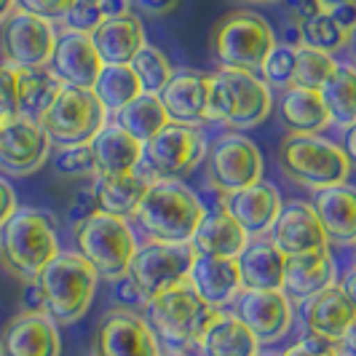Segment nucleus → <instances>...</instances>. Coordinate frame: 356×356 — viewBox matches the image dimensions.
<instances>
[{"instance_id":"f257e3e1","label":"nucleus","mask_w":356,"mask_h":356,"mask_svg":"<svg viewBox=\"0 0 356 356\" xmlns=\"http://www.w3.org/2000/svg\"><path fill=\"white\" fill-rule=\"evenodd\" d=\"M204 217L207 207L191 185L177 177H156L147 179V188L129 220L143 228L150 241L185 244L196 236Z\"/></svg>"},{"instance_id":"f03ea898","label":"nucleus","mask_w":356,"mask_h":356,"mask_svg":"<svg viewBox=\"0 0 356 356\" xmlns=\"http://www.w3.org/2000/svg\"><path fill=\"white\" fill-rule=\"evenodd\" d=\"M62 252L56 220L43 209L24 207L0 228V257L11 273L30 282Z\"/></svg>"},{"instance_id":"7ed1b4c3","label":"nucleus","mask_w":356,"mask_h":356,"mask_svg":"<svg viewBox=\"0 0 356 356\" xmlns=\"http://www.w3.org/2000/svg\"><path fill=\"white\" fill-rule=\"evenodd\" d=\"M279 166L305 191H327L351 179L354 163L343 145L327 140L324 134H286L279 145Z\"/></svg>"},{"instance_id":"20e7f679","label":"nucleus","mask_w":356,"mask_h":356,"mask_svg":"<svg viewBox=\"0 0 356 356\" xmlns=\"http://www.w3.org/2000/svg\"><path fill=\"white\" fill-rule=\"evenodd\" d=\"M97 282L99 273L81 252H59L38 276L46 314L56 324H72L83 319L94 303Z\"/></svg>"},{"instance_id":"39448f33","label":"nucleus","mask_w":356,"mask_h":356,"mask_svg":"<svg viewBox=\"0 0 356 356\" xmlns=\"http://www.w3.org/2000/svg\"><path fill=\"white\" fill-rule=\"evenodd\" d=\"M270 113L273 94L257 72L220 70L212 75L209 121L228 126L233 131H247L268 121Z\"/></svg>"},{"instance_id":"423d86ee","label":"nucleus","mask_w":356,"mask_h":356,"mask_svg":"<svg viewBox=\"0 0 356 356\" xmlns=\"http://www.w3.org/2000/svg\"><path fill=\"white\" fill-rule=\"evenodd\" d=\"M72 233H75L78 252L89 260L102 279L118 282V279L129 276L131 260L140 250V241L134 236L129 217L99 209L81 225H75Z\"/></svg>"},{"instance_id":"0eeeda50","label":"nucleus","mask_w":356,"mask_h":356,"mask_svg":"<svg viewBox=\"0 0 356 356\" xmlns=\"http://www.w3.org/2000/svg\"><path fill=\"white\" fill-rule=\"evenodd\" d=\"M276 43L270 22L247 8L225 14L212 30V54L220 70L257 72Z\"/></svg>"},{"instance_id":"6e6552de","label":"nucleus","mask_w":356,"mask_h":356,"mask_svg":"<svg viewBox=\"0 0 356 356\" xmlns=\"http://www.w3.org/2000/svg\"><path fill=\"white\" fill-rule=\"evenodd\" d=\"M207 150L209 145L198 126L166 124L153 140L143 145V161L137 166V175H143L145 179H182L204 163Z\"/></svg>"},{"instance_id":"1a4fd4ad","label":"nucleus","mask_w":356,"mask_h":356,"mask_svg":"<svg viewBox=\"0 0 356 356\" xmlns=\"http://www.w3.org/2000/svg\"><path fill=\"white\" fill-rule=\"evenodd\" d=\"M107 121L110 115L94 91L62 86L51 107L43 113L40 126L54 145H86L105 129Z\"/></svg>"},{"instance_id":"9d476101","label":"nucleus","mask_w":356,"mask_h":356,"mask_svg":"<svg viewBox=\"0 0 356 356\" xmlns=\"http://www.w3.org/2000/svg\"><path fill=\"white\" fill-rule=\"evenodd\" d=\"M207 179L220 196L244 191L263 179L266 159L241 131L220 134L207 150Z\"/></svg>"},{"instance_id":"9b49d317","label":"nucleus","mask_w":356,"mask_h":356,"mask_svg":"<svg viewBox=\"0 0 356 356\" xmlns=\"http://www.w3.org/2000/svg\"><path fill=\"white\" fill-rule=\"evenodd\" d=\"M145 308L150 314V327L156 330V335L166 343H175V346L196 343L217 311V308L204 303L188 282L166 289L163 295L153 298Z\"/></svg>"},{"instance_id":"f8f14e48","label":"nucleus","mask_w":356,"mask_h":356,"mask_svg":"<svg viewBox=\"0 0 356 356\" xmlns=\"http://www.w3.org/2000/svg\"><path fill=\"white\" fill-rule=\"evenodd\" d=\"M193 260H196V250L191 241H185V244L147 241L134 254L129 276L134 279V284L140 286V292L145 295V300L150 303L153 298L163 295L166 289L185 284L191 276Z\"/></svg>"},{"instance_id":"ddd939ff","label":"nucleus","mask_w":356,"mask_h":356,"mask_svg":"<svg viewBox=\"0 0 356 356\" xmlns=\"http://www.w3.org/2000/svg\"><path fill=\"white\" fill-rule=\"evenodd\" d=\"M0 27V54L6 65L17 70H35L51 65L56 46L54 22L17 8Z\"/></svg>"},{"instance_id":"4468645a","label":"nucleus","mask_w":356,"mask_h":356,"mask_svg":"<svg viewBox=\"0 0 356 356\" xmlns=\"http://www.w3.org/2000/svg\"><path fill=\"white\" fill-rule=\"evenodd\" d=\"M51 137L40 121L14 115L0 124V172L24 177L38 172L51 156Z\"/></svg>"},{"instance_id":"2eb2a0df","label":"nucleus","mask_w":356,"mask_h":356,"mask_svg":"<svg viewBox=\"0 0 356 356\" xmlns=\"http://www.w3.org/2000/svg\"><path fill=\"white\" fill-rule=\"evenodd\" d=\"M233 314L257 335L260 346L279 343L295 324L292 298L284 289H241L233 300Z\"/></svg>"},{"instance_id":"dca6fc26","label":"nucleus","mask_w":356,"mask_h":356,"mask_svg":"<svg viewBox=\"0 0 356 356\" xmlns=\"http://www.w3.org/2000/svg\"><path fill=\"white\" fill-rule=\"evenodd\" d=\"M97 356H163L161 340L150 321L137 311L115 308L110 311L94 338Z\"/></svg>"},{"instance_id":"f3484780","label":"nucleus","mask_w":356,"mask_h":356,"mask_svg":"<svg viewBox=\"0 0 356 356\" xmlns=\"http://www.w3.org/2000/svg\"><path fill=\"white\" fill-rule=\"evenodd\" d=\"M209 94H212V75L179 67L172 72L169 83L161 91V102L172 124L201 126L209 121Z\"/></svg>"},{"instance_id":"a211bd4d","label":"nucleus","mask_w":356,"mask_h":356,"mask_svg":"<svg viewBox=\"0 0 356 356\" xmlns=\"http://www.w3.org/2000/svg\"><path fill=\"white\" fill-rule=\"evenodd\" d=\"M0 356H62V335L46 311H22L0 332Z\"/></svg>"},{"instance_id":"6ab92c4d","label":"nucleus","mask_w":356,"mask_h":356,"mask_svg":"<svg viewBox=\"0 0 356 356\" xmlns=\"http://www.w3.org/2000/svg\"><path fill=\"white\" fill-rule=\"evenodd\" d=\"M54 75L65 83V86H75V89H94L99 72L105 67L102 56L94 46L91 33H75V30H62L56 35V46H54L51 65Z\"/></svg>"},{"instance_id":"aec40b11","label":"nucleus","mask_w":356,"mask_h":356,"mask_svg":"<svg viewBox=\"0 0 356 356\" xmlns=\"http://www.w3.org/2000/svg\"><path fill=\"white\" fill-rule=\"evenodd\" d=\"M270 241L286 257L314 250H330V238L321 228L319 214L311 201H289L282 207L279 220L270 228Z\"/></svg>"},{"instance_id":"412c9836","label":"nucleus","mask_w":356,"mask_h":356,"mask_svg":"<svg viewBox=\"0 0 356 356\" xmlns=\"http://www.w3.org/2000/svg\"><path fill=\"white\" fill-rule=\"evenodd\" d=\"M284 207V198L276 191V185H270L266 179L254 182L244 191H236L222 196V209L236 217V222L247 231L250 238H260L270 233L273 222L279 220Z\"/></svg>"},{"instance_id":"4be33fe9","label":"nucleus","mask_w":356,"mask_h":356,"mask_svg":"<svg viewBox=\"0 0 356 356\" xmlns=\"http://www.w3.org/2000/svg\"><path fill=\"white\" fill-rule=\"evenodd\" d=\"M188 284L198 298L212 308H225L241 295V270L238 257H217V254H196Z\"/></svg>"},{"instance_id":"5701e85b","label":"nucleus","mask_w":356,"mask_h":356,"mask_svg":"<svg viewBox=\"0 0 356 356\" xmlns=\"http://www.w3.org/2000/svg\"><path fill=\"white\" fill-rule=\"evenodd\" d=\"M300 316L305 332H316L338 343L348 330V324L356 319V308L348 300V295L340 289V284H332L300 300Z\"/></svg>"},{"instance_id":"b1692460","label":"nucleus","mask_w":356,"mask_h":356,"mask_svg":"<svg viewBox=\"0 0 356 356\" xmlns=\"http://www.w3.org/2000/svg\"><path fill=\"white\" fill-rule=\"evenodd\" d=\"M94 153V177H121L137 172L143 161V143L126 129L107 121V126L91 140Z\"/></svg>"},{"instance_id":"393cba45","label":"nucleus","mask_w":356,"mask_h":356,"mask_svg":"<svg viewBox=\"0 0 356 356\" xmlns=\"http://www.w3.org/2000/svg\"><path fill=\"white\" fill-rule=\"evenodd\" d=\"M330 247H356V185H335L319 191L311 201Z\"/></svg>"},{"instance_id":"a878e982","label":"nucleus","mask_w":356,"mask_h":356,"mask_svg":"<svg viewBox=\"0 0 356 356\" xmlns=\"http://www.w3.org/2000/svg\"><path fill=\"white\" fill-rule=\"evenodd\" d=\"M198 351L204 356H257L260 340L236 314L217 308L209 324L204 327L196 340Z\"/></svg>"},{"instance_id":"bb28decb","label":"nucleus","mask_w":356,"mask_h":356,"mask_svg":"<svg viewBox=\"0 0 356 356\" xmlns=\"http://www.w3.org/2000/svg\"><path fill=\"white\" fill-rule=\"evenodd\" d=\"M332 284H338V263L330 250H314L286 257L284 292L289 298L305 300Z\"/></svg>"},{"instance_id":"cd10ccee","label":"nucleus","mask_w":356,"mask_h":356,"mask_svg":"<svg viewBox=\"0 0 356 356\" xmlns=\"http://www.w3.org/2000/svg\"><path fill=\"white\" fill-rule=\"evenodd\" d=\"M94 46L105 65H131V59L147 46L143 19L134 14L105 19L94 33Z\"/></svg>"},{"instance_id":"c85d7f7f","label":"nucleus","mask_w":356,"mask_h":356,"mask_svg":"<svg viewBox=\"0 0 356 356\" xmlns=\"http://www.w3.org/2000/svg\"><path fill=\"white\" fill-rule=\"evenodd\" d=\"M244 289H284L286 254L270 238H254L238 254Z\"/></svg>"},{"instance_id":"c756f323","label":"nucleus","mask_w":356,"mask_h":356,"mask_svg":"<svg viewBox=\"0 0 356 356\" xmlns=\"http://www.w3.org/2000/svg\"><path fill=\"white\" fill-rule=\"evenodd\" d=\"M279 118L289 134H324L332 118L316 89L289 86L279 99Z\"/></svg>"},{"instance_id":"7c9ffc66","label":"nucleus","mask_w":356,"mask_h":356,"mask_svg":"<svg viewBox=\"0 0 356 356\" xmlns=\"http://www.w3.org/2000/svg\"><path fill=\"white\" fill-rule=\"evenodd\" d=\"M196 254H217V257H238L244 247L250 244L247 231L236 222V217L220 209V212H207L204 222L198 225L196 236L191 238Z\"/></svg>"},{"instance_id":"2f4dec72","label":"nucleus","mask_w":356,"mask_h":356,"mask_svg":"<svg viewBox=\"0 0 356 356\" xmlns=\"http://www.w3.org/2000/svg\"><path fill=\"white\" fill-rule=\"evenodd\" d=\"M113 124H118L121 129H126L131 137H137L140 143H147L159 134L161 129L169 121L166 110H163V102H161L159 94H147L143 91L137 99H131L126 107H121L115 115H113Z\"/></svg>"},{"instance_id":"473e14b6","label":"nucleus","mask_w":356,"mask_h":356,"mask_svg":"<svg viewBox=\"0 0 356 356\" xmlns=\"http://www.w3.org/2000/svg\"><path fill=\"white\" fill-rule=\"evenodd\" d=\"M62 81L54 75L51 67H35V70H19V113L40 121L43 113L51 107L56 94L62 91Z\"/></svg>"},{"instance_id":"72a5a7b5","label":"nucleus","mask_w":356,"mask_h":356,"mask_svg":"<svg viewBox=\"0 0 356 356\" xmlns=\"http://www.w3.org/2000/svg\"><path fill=\"white\" fill-rule=\"evenodd\" d=\"M332 124L348 129L356 124V65H338L319 89Z\"/></svg>"},{"instance_id":"f704fd0d","label":"nucleus","mask_w":356,"mask_h":356,"mask_svg":"<svg viewBox=\"0 0 356 356\" xmlns=\"http://www.w3.org/2000/svg\"><path fill=\"white\" fill-rule=\"evenodd\" d=\"M94 193L99 201V209L110 214H121V217H131L137 209L140 198H143L147 179L137 172L131 175H121V177H94Z\"/></svg>"},{"instance_id":"c9c22d12","label":"nucleus","mask_w":356,"mask_h":356,"mask_svg":"<svg viewBox=\"0 0 356 356\" xmlns=\"http://www.w3.org/2000/svg\"><path fill=\"white\" fill-rule=\"evenodd\" d=\"M91 91L105 105L107 115H115L121 107L143 94V83L131 65H105Z\"/></svg>"},{"instance_id":"e433bc0d","label":"nucleus","mask_w":356,"mask_h":356,"mask_svg":"<svg viewBox=\"0 0 356 356\" xmlns=\"http://www.w3.org/2000/svg\"><path fill=\"white\" fill-rule=\"evenodd\" d=\"M338 70L335 54L319 51L311 46H300L295 54V72H292V86H303V89H316L324 86V81Z\"/></svg>"},{"instance_id":"4c0bfd02","label":"nucleus","mask_w":356,"mask_h":356,"mask_svg":"<svg viewBox=\"0 0 356 356\" xmlns=\"http://www.w3.org/2000/svg\"><path fill=\"white\" fill-rule=\"evenodd\" d=\"M131 67H134L140 83H143V91H147V94H161L163 86L169 83L172 72H175L169 56L156 46H150V43L143 46V51L131 59Z\"/></svg>"},{"instance_id":"58836bf2","label":"nucleus","mask_w":356,"mask_h":356,"mask_svg":"<svg viewBox=\"0 0 356 356\" xmlns=\"http://www.w3.org/2000/svg\"><path fill=\"white\" fill-rule=\"evenodd\" d=\"M300 30H303V46H311V49H319V51L327 54L346 49L348 38H351L327 11H321V14L311 17L308 22H303Z\"/></svg>"},{"instance_id":"ea45409f","label":"nucleus","mask_w":356,"mask_h":356,"mask_svg":"<svg viewBox=\"0 0 356 356\" xmlns=\"http://www.w3.org/2000/svg\"><path fill=\"white\" fill-rule=\"evenodd\" d=\"M54 172L65 179L94 177V153L91 143L86 145H56Z\"/></svg>"},{"instance_id":"a19ab883","label":"nucleus","mask_w":356,"mask_h":356,"mask_svg":"<svg viewBox=\"0 0 356 356\" xmlns=\"http://www.w3.org/2000/svg\"><path fill=\"white\" fill-rule=\"evenodd\" d=\"M295 54H298V49H292L286 43H276V49L266 56L257 75L266 81L268 86L289 89L292 86V72H295Z\"/></svg>"},{"instance_id":"79ce46f5","label":"nucleus","mask_w":356,"mask_h":356,"mask_svg":"<svg viewBox=\"0 0 356 356\" xmlns=\"http://www.w3.org/2000/svg\"><path fill=\"white\" fill-rule=\"evenodd\" d=\"M102 22H105V14L97 0H75V6L62 17L65 30H75V33H94Z\"/></svg>"},{"instance_id":"37998d69","label":"nucleus","mask_w":356,"mask_h":356,"mask_svg":"<svg viewBox=\"0 0 356 356\" xmlns=\"http://www.w3.org/2000/svg\"><path fill=\"white\" fill-rule=\"evenodd\" d=\"M19 113V70L0 62V124Z\"/></svg>"},{"instance_id":"c03bdc74","label":"nucleus","mask_w":356,"mask_h":356,"mask_svg":"<svg viewBox=\"0 0 356 356\" xmlns=\"http://www.w3.org/2000/svg\"><path fill=\"white\" fill-rule=\"evenodd\" d=\"M338 343L324 335H316V332H305L303 338L298 340L295 346H289L284 354L286 356H332L338 354Z\"/></svg>"},{"instance_id":"a18cd8bd","label":"nucleus","mask_w":356,"mask_h":356,"mask_svg":"<svg viewBox=\"0 0 356 356\" xmlns=\"http://www.w3.org/2000/svg\"><path fill=\"white\" fill-rule=\"evenodd\" d=\"M72 6H75V0H17V8L49 19V22H62V17Z\"/></svg>"},{"instance_id":"49530a36","label":"nucleus","mask_w":356,"mask_h":356,"mask_svg":"<svg viewBox=\"0 0 356 356\" xmlns=\"http://www.w3.org/2000/svg\"><path fill=\"white\" fill-rule=\"evenodd\" d=\"M94 212H99V201L94 188H81L75 196H72L70 207H67V217H70V225H81L83 220H89Z\"/></svg>"},{"instance_id":"de8ad7c7","label":"nucleus","mask_w":356,"mask_h":356,"mask_svg":"<svg viewBox=\"0 0 356 356\" xmlns=\"http://www.w3.org/2000/svg\"><path fill=\"white\" fill-rule=\"evenodd\" d=\"M115 284H118V292H115V298H118L121 308L137 311V308H145V305H147L145 295L140 292V286L134 284V279H131V276H124V279H118Z\"/></svg>"},{"instance_id":"09e8293b","label":"nucleus","mask_w":356,"mask_h":356,"mask_svg":"<svg viewBox=\"0 0 356 356\" xmlns=\"http://www.w3.org/2000/svg\"><path fill=\"white\" fill-rule=\"evenodd\" d=\"M282 3L286 6V14H289V19H292L295 24H303V22H308L311 17L327 11L321 0H282Z\"/></svg>"},{"instance_id":"8fccbe9b","label":"nucleus","mask_w":356,"mask_h":356,"mask_svg":"<svg viewBox=\"0 0 356 356\" xmlns=\"http://www.w3.org/2000/svg\"><path fill=\"white\" fill-rule=\"evenodd\" d=\"M327 14L338 22L340 27L351 35L356 30V0H346V3H338L332 8H327Z\"/></svg>"},{"instance_id":"3c124183","label":"nucleus","mask_w":356,"mask_h":356,"mask_svg":"<svg viewBox=\"0 0 356 356\" xmlns=\"http://www.w3.org/2000/svg\"><path fill=\"white\" fill-rule=\"evenodd\" d=\"M19 209V201H17V193H14V188L6 182V179L0 177V228L14 217V212Z\"/></svg>"},{"instance_id":"603ef678","label":"nucleus","mask_w":356,"mask_h":356,"mask_svg":"<svg viewBox=\"0 0 356 356\" xmlns=\"http://www.w3.org/2000/svg\"><path fill=\"white\" fill-rule=\"evenodd\" d=\"M22 311H46V305H43V292H40L38 279L24 282V292H22Z\"/></svg>"},{"instance_id":"864d4df0","label":"nucleus","mask_w":356,"mask_h":356,"mask_svg":"<svg viewBox=\"0 0 356 356\" xmlns=\"http://www.w3.org/2000/svg\"><path fill=\"white\" fill-rule=\"evenodd\" d=\"M137 8L147 17H166L172 11H177L179 0H134Z\"/></svg>"},{"instance_id":"5fc2aeb1","label":"nucleus","mask_w":356,"mask_h":356,"mask_svg":"<svg viewBox=\"0 0 356 356\" xmlns=\"http://www.w3.org/2000/svg\"><path fill=\"white\" fill-rule=\"evenodd\" d=\"M97 3H99V8H102L105 19L131 14V11H129V8H131V0H97Z\"/></svg>"},{"instance_id":"6e6d98bb","label":"nucleus","mask_w":356,"mask_h":356,"mask_svg":"<svg viewBox=\"0 0 356 356\" xmlns=\"http://www.w3.org/2000/svg\"><path fill=\"white\" fill-rule=\"evenodd\" d=\"M338 348H340V354L356 356V319L348 324V330H346L343 338L338 340Z\"/></svg>"},{"instance_id":"4d7b16f0","label":"nucleus","mask_w":356,"mask_h":356,"mask_svg":"<svg viewBox=\"0 0 356 356\" xmlns=\"http://www.w3.org/2000/svg\"><path fill=\"white\" fill-rule=\"evenodd\" d=\"M338 284H340V289L348 295V300H351L356 308V266H351L346 273H343V279H340Z\"/></svg>"},{"instance_id":"13d9d810","label":"nucleus","mask_w":356,"mask_h":356,"mask_svg":"<svg viewBox=\"0 0 356 356\" xmlns=\"http://www.w3.org/2000/svg\"><path fill=\"white\" fill-rule=\"evenodd\" d=\"M343 150H346V156H348V159H351V163L356 166V124L346 129V140H343Z\"/></svg>"},{"instance_id":"bf43d9fd","label":"nucleus","mask_w":356,"mask_h":356,"mask_svg":"<svg viewBox=\"0 0 356 356\" xmlns=\"http://www.w3.org/2000/svg\"><path fill=\"white\" fill-rule=\"evenodd\" d=\"M17 11V0H0V24Z\"/></svg>"},{"instance_id":"052dcab7","label":"nucleus","mask_w":356,"mask_h":356,"mask_svg":"<svg viewBox=\"0 0 356 356\" xmlns=\"http://www.w3.org/2000/svg\"><path fill=\"white\" fill-rule=\"evenodd\" d=\"M348 46H351V51H354V56H356V30L351 33V38H348Z\"/></svg>"},{"instance_id":"680f3d73","label":"nucleus","mask_w":356,"mask_h":356,"mask_svg":"<svg viewBox=\"0 0 356 356\" xmlns=\"http://www.w3.org/2000/svg\"><path fill=\"white\" fill-rule=\"evenodd\" d=\"M324 3V8H332V6H338V3H346V0H321Z\"/></svg>"},{"instance_id":"e2e57ef3","label":"nucleus","mask_w":356,"mask_h":356,"mask_svg":"<svg viewBox=\"0 0 356 356\" xmlns=\"http://www.w3.org/2000/svg\"><path fill=\"white\" fill-rule=\"evenodd\" d=\"M257 356H286L284 351H266V354H257Z\"/></svg>"},{"instance_id":"0e129e2a","label":"nucleus","mask_w":356,"mask_h":356,"mask_svg":"<svg viewBox=\"0 0 356 356\" xmlns=\"http://www.w3.org/2000/svg\"><path fill=\"white\" fill-rule=\"evenodd\" d=\"M250 3H282V0H250Z\"/></svg>"},{"instance_id":"69168bd1","label":"nucleus","mask_w":356,"mask_h":356,"mask_svg":"<svg viewBox=\"0 0 356 356\" xmlns=\"http://www.w3.org/2000/svg\"><path fill=\"white\" fill-rule=\"evenodd\" d=\"M86 356H97V354H94V348H91V351H89V354H86Z\"/></svg>"},{"instance_id":"338daca9","label":"nucleus","mask_w":356,"mask_h":356,"mask_svg":"<svg viewBox=\"0 0 356 356\" xmlns=\"http://www.w3.org/2000/svg\"><path fill=\"white\" fill-rule=\"evenodd\" d=\"M169 356H185V354H169Z\"/></svg>"},{"instance_id":"774afa93","label":"nucleus","mask_w":356,"mask_h":356,"mask_svg":"<svg viewBox=\"0 0 356 356\" xmlns=\"http://www.w3.org/2000/svg\"><path fill=\"white\" fill-rule=\"evenodd\" d=\"M332 356H346V354H340V351H338V354H332Z\"/></svg>"}]
</instances>
